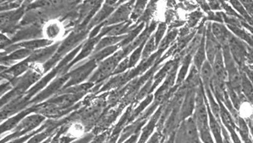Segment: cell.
<instances>
[{"label": "cell", "instance_id": "cell-43", "mask_svg": "<svg viewBox=\"0 0 253 143\" xmlns=\"http://www.w3.org/2000/svg\"><path fill=\"white\" fill-rule=\"evenodd\" d=\"M247 60L250 61V63L253 66V49H252L250 47L248 48Z\"/></svg>", "mask_w": 253, "mask_h": 143}, {"label": "cell", "instance_id": "cell-34", "mask_svg": "<svg viewBox=\"0 0 253 143\" xmlns=\"http://www.w3.org/2000/svg\"><path fill=\"white\" fill-rule=\"evenodd\" d=\"M148 2L146 1H138L134 4V8H133L132 13L130 15V21H132L133 23L135 21H139L141 17L143 15L144 12L146 10V5Z\"/></svg>", "mask_w": 253, "mask_h": 143}, {"label": "cell", "instance_id": "cell-13", "mask_svg": "<svg viewBox=\"0 0 253 143\" xmlns=\"http://www.w3.org/2000/svg\"><path fill=\"white\" fill-rule=\"evenodd\" d=\"M211 31L213 37L218 41L222 48L228 47L229 42L234 35L230 33L223 24L213 22L211 23Z\"/></svg>", "mask_w": 253, "mask_h": 143}, {"label": "cell", "instance_id": "cell-44", "mask_svg": "<svg viewBox=\"0 0 253 143\" xmlns=\"http://www.w3.org/2000/svg\"><path fill=\"white\" fill-rule=\"evenodd\" d=\"M246 122H247L248 125H249L250 132V133H251L252 137H253V117L249 119V120H246Z\"/></svg>", "mask_w": 253, "mask_h": 143}, {"label": "cell", "instance_id": "cell-1", "mask_svg": "<svg viewBox=\"0 0 253 143\" xmlns=\"http://www.w3.org/2000/svg\"><path fill=\"white\" fill-rule=\"evenodd\" d=\"M126 57H127V55L125 53V50L123 48H121V50L116 52L114 54L98 64L95 72L93 73L91 77L89 79L88 82L94 84H99L109 78L111 75H113L117 65H119L120 62Z\"/></svg>", "mask_w": 253, "mask_h": 143}, {"label": "cell", "instance_id": "cell-6", "mask_svg": "<svg viewBox=\"0 0 253 143\" xmlns=\"http://www.w3.org/2000/svg\"><path fill=\"white\" fill-rule=\"evenodd\" d=\"M65 34V26L58 20L48 21L42 28V38L54 43L61 40Z\"/></svg>", "mask_w": 253, "mask_h": 143}, {"label": "cell", "instance_id": "cell-35", "mask_svg": "<svg viewBox=\"0 0 253 143\" xmlns=\"http://www.w3.org/2000/svg\"><path fill=\"white\" fill-rule=\"evenodd\" d=\"M52 121H46L45 124H42L41 128L37 129V131L32 132V133L26 135V136H21V137L17 138L14 140H10V141L7 142L6 143H25L28 140H30L33 136H35L36 134L39 133V132H42V131L45 130L48 127L50 126V124H51Z\"/></svg>", "mask_w": 253, "mask_h": 143}, {"label": "cell", "instance_id": "cell-22", "mask_svg": "<svg viewBox=\"0 0 253 143\" xmlns=\"http://www.w3.org/2000/svg\"><path fill=\"white\" fill-rule=\"evenodd\" d=\"M33 51L27 50V49H17L12 51L7 55H4L1 57V63L2 65H7L10 63L17 61H25L31 56Z\"/></svg>", "mask_w": 253, "mask_h": 143}, {"label": "cell", "instance_id": "cell-7", "mask_svg": "<svg viewBox=\"0 0 253 143\" xmlns=\"http://www.w3.org/2000/svg\"><path fill=\"white\" fill-rule=\"evenodd\" d=\"M84 95L85 94H61L60 95L52 97L47 101L54 104L59 107L60 109H64V110H72V109L77 108V105H75V104L79 100H81L84 96Z\"/></svg>", "mask_w": 253, "mask_h": 143}, {"label": "cell", "instance_id": "cell-17", "mask_svg": "<svg viewBox=\"0 0 253 143\" xmlns=\"http://www.w3.org/2000/svg\"><path fill=\"white\" fill-rule=\"evenodd\" d=\"M130 80H131L130 77V70L126 71V73L122 74L114 75V77H112L108 82L104 84L103 87L100 89V92H108L113 89L123 88L128 84Z\"/></svg>", "mask_w": 253, "mask_h": 143}, {"label": "cell", "instance_id": "cell-9", "mask_svg": "<svg viewBox=\"0 0 253 143\" xmlns=\"http://www.w3.org/2000/svg\"><path fill=\"white\" fill-rule=\"evenodd\" d=\"M122 2H117V1H109L104 4L103 7L98 10V13L92 17L89 22L88 26L86 28L87 30L91 29L93 27H97L101 24L104 23L106 20L110 17L112 13L115 11L116 6Z\"/></svg>", "mask_w": 253, "mask_h": 143}, {"label": "cell", "instance_id": "cell-37", "mask_svg": "<svg viewBox=\"0 0 253 143\" xmlns=\"http://www.w3.org/2000/svg\"><path fill=\"white\" fill-rule=\"evenodd\" d=\"M167 30V25L165 22H160L156 29L155 33H154V38H155L156 44L157 46H159L161 40L165 37V32Z\"/></svg>", "mask_w": 253, "mask_h": 143}, {"label": "cell", "instance_id": "cell-23", "mask_svg": "<svg viewBox=\"0 0 253 143\" xmlns=\"http://www.w3.org/2000/svg\"><path fill=\"white\" fill-rule=\"evenodd\" d=\"M100 40H101V38H99L98 37H96L95 38L89 39L88 41H86V42L83 45L79 54L72 61V63L70 64L71 66L72 65H76V64H77V62H79L80 61H82L83 59H84V58H86V57L90 55V54H92ZM70 65H69V66H70Z\"/></svg>", "mask_w": 253, "mask_h": 143}, {"label": "cell", "instance_id": "cell-36", "mask_svg": "<svg viewBox=\"0 0 253 143\" xmlns=\"http://www.w3.org/2000/svg\"><path fill=\"white\" fill-rule=\"evenodd\" d=\"M145 44H146V43H145ZM145 44L140 45V46L137 48L132 53H130V57H128L130 69L134 68V67L138 64V61L142 59V51H143V48Z\"/></svg>", "mask_w": 253, "mask_h": 143}, {"label": "cell", "instance_id": "cell-32", "mask_svg": "<svg viewBox=\"0 0 253 143\" xmlns=\"http://www.w3.org/2000/svg\"><path fill=\"white\" fill-rule=\"evenodd\" d=\"M238 115L244 120H249L253 117V104L245 99L242 101L238 110Z\"/></svg>", "mask_w": 253, "mask_h": 143}, {"label": "cell", "instance_id": "cell-18", "mask_svg": "<svg viewBox=\"0 0 253 143\" xmlns=\"http://www.w3.org/2000/svg\"><path fill=\"white\" fill-rule=\"evenodd\" d=\"M214 78L220 82L227 83V74H226V67H225L224 58L222 50L217 53L215 59L211 63Z\"/></svg>", "mask_w": 253, "mask_h": 143}, {"label": "cell", "instance_id": "cell-10", "mask_svg": "<svg viewBox=\"0 0 253 143\" xmlns=\"http://www.w3.org/2000/svg\"><path fill=\"white\" fill-rule=\"evenodd\" d=\"M196 92L197 88H187L180 109L181 122L190 118L195 109Z\"/></svg>", "mask_w": 253, "mask_h": 143}, {"label": "cell", "instance_id": "cell-25", "mask_svg": "<svg viewBox=\"0 0 253 143\" xmlns=\"http://www.w3.org/2000/svg\"><path fill=\"white\" fill-rule=\"evenodd\" d=\"M207 107L208 111H209V128H210V130H211L213 139L215 140V143H223L222 128L221 127L220 122L213 116L208 105Z\"/></svg>", "mask_w": 253, "mask_h": 143}, {"label": "cell", "instance_id": "cell-19", "mask_svg": "<svg viewBox=\"0 0 253 143\" xmlns=\"http://www.w3.org/2000/svg\"><path fill=\"white\" fill-rule=\"evenodd\" d=\"M30 67H31V64L29 63L26 60H25V61H21L19 63L13 65L10 67V69H6V70L2 71L1 74L2 77L12 81V80L21 77V75L27 73L30 69Z\"/></svg>", "mask_w": 253, "mask_h": 143}, {"label": "cell", "instance_id": "cell-33", "mask_svg": "<svg viewBox=\"0 0 253 143\" xmlns=\"http://www.w3.org/2000/svg\"><path fill=\"white\" fill-rule=\"evenodd\" d=\"M157 49H158V46L156 44L155 38H154V35H152L150 39L146 41V44L144 45L142 60H146L151 57Z\"/></svg>", "mask_w": 253, "mask_h": 143}, {"label": "cell", "instance_id": "cell-8", "mask_svg": "<svg viewBox=\"0 0 253 143\" xmlns=\"http://www.w3.org/2000/svg\"><path fill=\"white\" fill-rule=\"evenodd\" d=\"M59 44L56 43L51 46L47 48H42L40 50H35L33 52L31 56L26 59L29 63L31 64H41L42 65L44 62H47L50 61L52 57H54L56 52L59 48Z\"/></svg>", "mask_w": 253, "mask_h": 143}, {"label": "cell", "instance_id": "cell-42", "mask_svg": "<svg viewBox=\"0 0 253 143\" xmlns=\"http://www.w3.org/2000/svg\"><path fill=\"white\" fill-rule=\"evenodd\" d=\"M161 136L159 132H155V133L149 139L146 143H161Z\"/></svg>", "mask_w": 253, "mask_h": 143}, {"label": "cell", "instance_id": "cell-12", "mask_svg": "<svg viewBox=\"0 0 253 143\" xmlns=\"http://www.w3.org/2000/svg\"><path fill=\"white\" fill-rule=\"evenodd\" d=\"M206 50L207 61L210 62L211 65L215 59L217 53L222 50V47L211 33V23L208 25L207 29H206Z\"/></svg>", "mask_w": 253, "mask_h": 143}, {"label": "cell", "instance_id": "cell-16", "mask_svg": "<svg viewBox=\"0 0 253 143\" xmlns=\"http://www.w3.org/2000/svg\"><path fill=\"white\" fill-rule=\"evenodd\" d=\"M147 121L148 120H145V119L138 118L136 120L133 121L131 124L126 125L120 134L117 143H123L125 140L129 139L130 136H134L137 133H140Z\"/></svg>", "mask_w": 253, "mask_h": 143}, {"label": "cell", "instance_id": "cell-20", "mask_svg": "<svg viewBox=\"0 0 253 143\" xmlns=\"http://www.w3.org/2000/svg\"><path fill=\"white\" fill-rule=\"evenodd\" d=\"M179 65V59L171 60L165 64L163 66L161 67V69L156 73L154 76V84H153V89H155L157 87L159 86L161 83L164 82V80L166 77L170 74L171 71L175 68V67Z\"/></svg>", "mask_w": 253, "mask_h": 143}, {"label": "cell", "instance_id": "cell-2", "mask_svg": "<svg viewBox=\"0 0 253 143\" xmlns=\"http://www.w3.org/2000/svg\"><path fill=\"white\" fill-rule=\"evenodd\" d=\"M45 121H46V117L38 113H33L28 115L21 120L14 130L10 132L9 136L4 137L1 140V143H6L17 138L29 135L37 131L39 128H41V125H42Z\"/></svg>", "mask_w": 253, "mask_h": 143}, {"label": "cell", "instance_id": "cell-28", "mask_svg": "<svg viewBox=\"0 0 253 143\" xmlns=\"http://www.w3.org/2000/svg\"><path fill=\"white\" fill-rule=\"evenodd\" d=\"M126 36V35H125V36H121V37H106L101 39V40H99V42L97 44V46H96L92 54L98 53L100 50H104V49H106V48L116 46L117 44H121V43L125 40Z\"/></svg>", "mask_w": 253, "mask_h": 143}, {"label": "cell", "instance_id": "cell-31", "mask_svg": "<svg viewBox=\"0 0 253 143\" xmlns=\"http://www.w3.org/2000/svg\"><path fill=\"white\" fill-rule=\"evenodd\" d=\"M145 25H146V24L142 22V23L137 25L135 29L130 31L128 34H126L125 40H124L123 41H122V42L120 44V45H121V48H126V46H128L129 44H131V43H132L133 41H134V40H135V39H136L137 37H138V36H139V35L142 33V30H143Z\"/></svg>", "mask_w": 253, "mask_h": 143}, {"label": "cell", "instance_id": "cell-41", "mask_svg": "<svg viewBox=\"0 0 253 143\" xmlns=\"http://www.w3.org/2000/svg\"><path fill=\"white\" fill-rule=\"evenodd\" d=\"M202 16V13H200V12H195V13H193L190 18V26H194L196 24L198 23V21H199Z\"/></svg>", "mask_w": 253, "mask_h": 143}, {"label": "cell", "instance_id": "cell-11", "mask_svg": "<svg viewBox=\"0 0 253 143\" xmlns=\"http://www.w3.org/2000/svg\"><path fill=\"white\" fill-rule=\"evenodd\" d=\"M52 44L53 43L43 38L26 40V41H23V42L12 44L11 46L6 48V51L11 53L12 51L17 50V49H27V50L35 51V50H40V49H42V48L51 46V45H53Z\"/></svg>", "mask_w": 253, "mask_h": 143}, {"label": "cell", "instance_id": "cell-45", "mask_svg": "<svg viewBox=\"0 0 253 143\" xmlns=\"http://www.w3.org/2000/svg\"></svg>", "mask_w": 253, "mask_h": 143}, {"label": "cell", "instance_id": "cell-27", "mask_svg": "<svg viewBox=\"0 0 253 143\" xmlns=\"http://www.w3.org/2000/svg\"><path fill=\"white\" fill-rule=\"evenodd\" d=\"M207 61L206 50V33H204L202 42L198 46L194 55V65L198 70H200L203 64Z\"/></svg>", "mask_w": 253, "mask_h": 143}, {"label": "cell", "instance_id": "cell-3", "mask_svg": "<svg viewBox=\"0 0 253 143\" xmlns=\"http://www.w3.org/2000/svg\"><path fill=\"white\" fill-rule=\"evenodd\" d=\"M98 63L95 60L90 58L84 65L78 67L77 69H73L71 73H69V80L65 84L63 89L82 84L89 76L93 74V72L98 67Z\"/></svg>", "mask_w": 253, "mask_h": 143}, {"label": "cell", "instance_id": "cell-21", "mask_svg": "<svg viewBox=\"0 0 253 143\" xmlns=\"http://www.w3.org/2000/svg\"><path fill=\"white\" fill-rule=\"evenodd\" d=\"M24 9H17L12 11L2 12L1 13V29L4 30L7 28H12L21 17H23Z\"/></svg>", "mask_w": 253, "mask_h": 143}, {"label": "cell", "instance_id": "cell-39", "mask_svg": "<svg viewBox=\"0 0 253 143\" xmlns=\"http://www.w3.org/2000/svg\"><path fill=\"white\" fill-rule=\"evenodd\" d=\"M242 3L249 15L253 19V1H242Z\"/></svg>", "mask_w": 253, "mask_h": 143}, {"label": "cell", "instance_id": "cell-40", "mask_svg": "<svg viewBox=\"0 0 253 143\" xmlns=\"http://www.w3.org/2000/svg\"><path fill=\"white\" fill-rule=\"evenodd\" d=\"M209 8L210 10L217 11V10H222V2L219 1H211L209 2Z\"/></svg>", "mask_w": 253, "mask_h": 143}, {"label": "cell", "instance_id": "cell-24", "mask_svg": "<svg viewBox=\"0 0 253 143\" xmlns=\"http://www.w3.org/2000/svg\"><path fill=\"white\" fill-rule=\"evenodd\" d=\"M194 56L191 54H186L182 57L181 61L180 69L178 70L176 78V86H182L184 84L186 77L188 76L189 69L191 65L192 58Z\"/></svg>", "mask_w": 253, "mask_h": 143}, {"label": "cell", "instance_id": "cell-15", "mask_svg": "<svg viewBox=\"0 0 253 143\" xmlns=\"http://www.w3.org/2000/svg\"><path fill=\"white\" fill-rule=\"evenodd\" d=\"M34 106L29 107L28 109H24L23 111H21L13 117L7 119L5 122L1 124V133L4 134L7 132H11L26 116L34 113Z\"/></svg>", "mask_w": 253, "mask_h": 143}, {"label": "cell", "instance_id": "cell-4", "mask_svg": "<svg viewBox=\"0 0 253 143\" xmlns=\"http://www.w3.org/2000/svg\"><path fill=\"white\" fill-rule=\"evenodd\" d=\"M247 44L240 40L238 37H234L230 40L228 44L229 50L232 55L234 61H236L240 69L246 65V61L247 60L248 54Z\"/></svg>", "mask_w": 253, "mask_h": 143}, {"label": "cell", "instance_id": "cell-26", "mask_svg": "<svg viewBox=\"0 0 253 143\" xmlns=\"http://www.w3.org/2000/svg\"><path fill=\"white\" fill-rule=\"evenodd\" d=\"M200 78L202 81V86L204 90L210 89L211 88V81L214 78V73H213L212 67L211 63L206 61L202 65V68L199 70Z\"/></svg>", "mask_w": 253, "mask_h": 143}, {"label": "cell", "instance_id": "cell-29", "mask_svg": "<svg viewBox=\"0 0 253 143\" xmlns=\"http://www.w3.org/2000/svg\"><path fill=\"white\" fill-rule=\"evenodd\" d=\"M242 93L247 101L253 104V84L251 80L247 77V75L242 70Z\"/></svg>", "mask_w": 253, "mask_h": 143}, {"label": "cell", "instance_id": "cell-5", "mask_svg": "<svg viewBox=\"0 0 253 143\" xmlns=\"http://www.w3.org/2000/svg\"><path fill=\"white\" fill-rule=\"evenodd\" d=\"M134 4H135V2L130 1V2L121 5L104 22L105 26L119 25V24L125 23V22L128 21L129 17H130L131 13H132Z\"/></svg>", "mask_w": 253, "mask_h": 143}, {"label": "cell", "instance_id": "cell-38", "mask_svg": "<svg viewBox=\"0 0 253 143\" xmlns=\"http://www.w3.org/2000/svg\"><path fill=\"white\" fill-rule=\"evenodd\" d=\"M128 69H130V66H129V57H126L120 62L119 65H117L114 73H113V75H119L126 73V70Z\"/></svg>", "mask_w": 253, "mask_h": 143}, {"label": "cell", "instance_id": "cell-30", "mask_svg": "<svg viewBox=\"0 0 253 143\" xmlns=\"http://www.w3.org/2000/svg\"><path fill=\"white\" fill-rule=\"evenodd\" d=\"M178 31L177 29H172L168 33L163 40H161V44H159V46L158 48V51L162 54L165 50H167L169 46L174 42V40L178 37Z\"/></svg>", "mask_w": 253, "mask_h": 143}, {"label": "cell", "instance_id": "cell-14", "mask_svg": "<svg viewBox=\"0 0 253 143\" xmlns=\"http://www.w3.org/2000/svg\"><path fill=\"white\" fill-rule=\"evenodd\" d=\"M123 110V107L119 105V106L116 107V108L113 107L110 110L107 111L106 113H104L96 124H97V129L98 130H104V129H107V128H110L112 124L115 122L117 117H119L121 112Z\"/></svg>", "mask_w": 253, "mask_h": 143}]
</instances>
